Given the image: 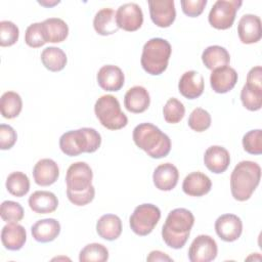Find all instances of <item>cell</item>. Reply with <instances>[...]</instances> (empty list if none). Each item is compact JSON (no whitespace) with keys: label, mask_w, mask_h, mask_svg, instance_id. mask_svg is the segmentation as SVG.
Returning a JSON list of instances; mask_svg holds the SVG:
<instances>
[{"label":"cell","mask_w":262,"mask_h":262,"mask_svg":"<svg viewBox=\"0 0 262 262\" xmlns=\"http://www.w3.org/2000/svg\"><path fill=\"white\" fill-rule=\"evenodd\" d=\"M93 172L85 162L73 163L67 170V196L76 206H85L91 203L95 195L92 185Z\"/></svg>","instance_id":"cell-1"},{"label":"cell","mask_w":262,"mask_h":262,"mask_svg":"<svg viewBox=\"0 0 262 262\" xmlns=\"http://www.w3.org/2000/svg\"><path fill=\"white\" fill-rule=\"evenodd\" d=\"M194 223L193 214L184 208L172 210L162 227V238L172 249H181L186 244Z\"/></svg>","instance_id":"cell-2"},{"label":"cell","mask_w":262,"mask_h":262,"mask_svg":"<svg viewBox=\"0 0 262 262\" xmlns=\"http://www.w3.org/2000/svg\"><path fill=\"white\" fill-rule=\"evenodd\" d=\"M133 141L140 149L144 150L152 159H161L168 156L171 150V140L151 123H141L133 129Z\"/></svg>","instance_id":"cell-3"},{"label":"cell","mask_w":262,"mask_h":262,"mask_svg":"<svg viewBox=\"0 0 262 262\" xmlns=\"http://www.w3.org/2000/svg\"><path fill=\"white\" fill-rule=\"evenodd\" d=\"M261 168L253 161H242L230 175V190L234 200L245 202L249 200L260 183Z\"/></svg>","instance_id":"cell-4"},{"label":"cell","mask_w":262,"mask_h":262,"mask_svg":"<svg viewBox=\"0 0 262 262\" xmlns=\"http://www.w3.org/2000/svg\"><path fill=\"white\" fill-rule=\"evenodd\" d=\"M100 144V134L89 127L70 130L59 138V147L69 157H76L83 152H94L99 148Z\"/></svg>","instance_id":"cell-5"},{"label":"cell","mask_w":262,"mask_h":262,"mask_svg":"<svg viewBox=\"0 0 262 262\" xmlns=\"http://www.w3.org/2000/svg\"><path fill=\"white\" fill-rule=\"evenodd\" d=\"M172 48L170 43L163 38H152L148 40L143 48L140 58L143 70L152 76L164 73L168 67Z\"/></svg>","instance_id":"cell-6"},{"label":"cell","mask_w":262,"mask_h":262,"mask_svg":"<svg viewBox=\"0 0 262 262\" xmlns=\"http://www.w3.org/2000/svg\"><path fill=\"white\" fill-rule=\"evenodd\" d=\"M94 113L100 124L108 130H119L128 124V118L121 111L119 100L111 94L102 95L96 100Z\"/></svg>","instance_id":"cell-7"},{"label":"cell","mask_w":262,"mask_h":262,"mask_svg":"<svg viewBox=\"0 0 262 262\" xmlns=\"http://www.w3.org/2000/svg\"><path fill=\"white\" fill-rule=\"evenodd\" d=\"M161 218L160 209L152 204H141L137 206L129 218L132 231L140 236L149 234Z\"/></svg>","instance_id":"cell-8"},{"label":"cell","mask_w":262,"mask_h":262,"mask_svg":"<svg viewBox=\"0 0 262 262\" xmlns=\"http://www.w3.org/2000/svg\"><path fill=\"white\" fill-rule=\"evenodd\" d=\"M241 0H217L208 16L210 25L217 30L229 29L235 19V14L242 6Z\"/></svg>","instance_id":"cell-9"},{"label":"cell","mask_w":262,"mask_h":262,"mask_svg":"<svg viewBox=\"0 0 262 262\" xmlns=\"http://www.w3.org/2000/svg\"><path fill=\"white\" fill-rule=\"evenodd\" d=\"M218 248L215 239L207 234L198 235L188 249L190 262H210L217 256Z\"/></svg>","instance_id":"cell-10"},{"label":"cell","mask_w":262,"mask_h":262,"mask_svg":"<svg viewBox=\"0 0 262 262\" xmlns=\"http://www.w3.org/2000/svg\"><path fill=\"white\" fill-rule=\"evenodd\" d=\"M116 21L119 29L127 32L137 31L143 23V13L136 3H125L116 12Z\"/></svg>","instance_id":"cell-11"},{"label":"cell","mask_w":262,"mask_h":262,"mask_svg":"<svg viewBox=\"0 0 262 262\" xmlns=\"http://www.w3.org/2000/svg\"><path fill=\"white\" fill-rule=\"evenodd\" d=\"M149 14L152 23L160 28L170 27L176 17L173 0H149Z\"/></svg>","instance_id":"cell-12"},{"label":"cell","mask_w":262,"mask_h":262,"mask_svg":"<svg viewBox=\"0 0 262 262\" xmlns=\"http://www.w3.org/2000/svg\"><path fill=\"white\" fill-rule=\"evenodd\" d=\"M215 231L222 241L231 243L241 236L243 222L234 214H223L215 221Z\"/></svg>","instance_id":"cell-13"},{"label":"cell","mask_w":262,"mask_h":262,"mask_svg":"<svg viewBox=\"0 0 262 262\" xmlns=\"http://www.w3.org/2000/svg\"><path fill=\"white\" fill-rule=\"evenodd\" d=\"M238 38L244 44H253L260 41L262 37L261 19L255 14H245L237 25Z\"/></svg>","instance_id":"cell-14"},{"label":"cell","mask_w":262,"mask_h":262,"mask_svg":"<svg viewBox=\"0 0 262 262\" xmlns=\"http://www.w3.org/2000/svg\"><path fill=\"white\" fill-rule=\"evenodd\" d=\"M237 73L233 68L228 66L221 67L212 71L210 84L216 93H226L230 91L237 82Z\"/></svg>","instance_id":"cell-15"},{"label":"cell","mask_w":262,"mask_h":262,"mask_svg":"<svg viewBox=\"0 0 262 262\" xmlns=\"http://www.w3.org/2000/svg\"><path fill=\"white\" fill-rule=\"evenodd\" d=\"M97 83L105 91H119L125 82L123 71L114 64H106L97 73Z\"/></svg>","instance_id":"cell-16"},{"label":"cell","mask_w":262,"mask_h":262,"mask_svg":"<svg viewBox=\"0 0 262 262\" xmlns=\"http://www.w3.org/2000/svg\"><path fill=\"white\" fill-rule=\"evenodd\" d=\"M204 164L212 173H223L230 164L229 152L223 146L212 145L205 151Z\"/></svg>","instance_id":"cell-17"},{"label":"cell","mask_w":262,"mask_h":262,"mask_svg":"<svg viewBox=\"0 0 262 262\" xmlns=\"http://www.w3.org/2000/svg\"><path fill=\"white\" fill-rule=\"evenodd\" d=\"M204 77L196 71L185 72L178 83V89L182 96L188 99H194L204 92Z\"/></svg>","instance_id":"cell-18"},{"label":"cell","mask_w":262,"mask_h":262,"mask_svg":"<svg viewBox=\"0 0 262 262\" xmlns=\"http://www.w3.org/2000/svg\"><path fill=\"white\" fill-rule=\"evenodd\" d=\"M178 179V169L171 163H164L159 165L152 174L155 186L163 191L172 190L177 185Z\"/></svg>","instance_id":"cell-19"},{"label":"cell","mask_w":262,"mask_h":262,"mask_svg":"<svg viewBox=\"0 0 262 262\" xmlns=\"http://www.w3.org/2000/svg\"><path fill=\"white\" fill-rule=\"evenodd\" d=\"M58 176L59 168L51 159H41L34 166V181L40 186H49L53 184L58 179Z\"/></svg>","instance_id":"cell-20"},{"label":"cell","mask_w":262,"mask_h":262,"mask_svg":"<svg viewBox=\"0 0 262 262\" xmlns=\"http://www.w3.org/2000/svg\"><path fill=\"white\" fill-rule=\"evenodd\" d=\"M150 103L148 91L142 86L131 87L124 96V105L127 111L134 114L145 112Z\"/></svg>","instance_id":"cell-21"},{"label":"cell","mask_w":262,"mask_h":262,"mask_svg":"<svg viewBox=\"0 0 262 262\" xmlns=\"http://www.w3.org/2000/svg\"><path fill=\"white\" fill-rule=\"evenodd\" d=\"M27 241V232L17 222L8 223L1 230V242L5 249L10 251L20 250Z\"/></svg>","instance_id":"cell-22"},{"label":"cell","mask_w":262,"mask_h":262,"mask_svg":"<svg viewBox=\"0 0 262 262\" xmlns=\"http://www.w3.org/2000/svg\"><path fill=\"white\" fill-rule=\"evenodd\" d=\"M212 187L211 179L202 172H191L183 180L182 189L185 194L190 196H203Z\"/></svg>","instance_id":"cell-23"},{"label":"cell","mask_w":262,"mask_h":262,"mask_svg":"<svg viewBox=\"0 0 262 262\" xmlns=\"http://www.w3.org/2000/svg\"><path fill=\"white\" fill-rule=\"evenodd\" d=\"M31 232L35 241L39 243H49L59 235L60 224L54 218L41 219L33 224Z\"/></svg>","instance_id":"cell-24"},{"label":"cell","mask_w":262,"mask_h":262,"mask_svg":"<svg viewBox=\"0 0 262 262\" xmlns=\"http://www.w3.org/2000/svg\"><path fill=\"white\" fill-rule=\"evenodd\" d=\"M29 206L31 210L37 214L53 213L58 206L57 196L47 190H37L29 198Z\"/></svg>","instance_id":"cell-25"},{"label":"cell","mask_w":262,"mask_h":262,"mask_svg":"<svg viewBox=\"0 0 262 262\" xmlns=\"http://www.w3.org/2000/svg\"><path fill=\"white\" fill-rule=\"evenodd\" d=\"M97 234L106 241H115L122 233V221L115 214L102 215L96 223Z\"/></svg>","instance_id":"cell-26"},{"label":"cell","mask_w":262,"mask_h":262,"mask_svg":"<svg viewBox=\"0 0 262 262\" xmlns=\"http://www.w3.org/2000/svg\"><path fill=\"white\" fill-rule=\"evenodd\" d=\"M43 34L46 42L60 43L64 41L69 35V27L67 23L58 17H49L42 21Z\"/></svg>","instance_id":"cell-27"},{"label":"cell","mask_w":262,"mask_h":262,"mask_svg":"<svg viewBox=\"0 0 262 262\" xmlns=\"http://www.w3.org/2000/svg\"><path fill=\"white\" fill-rule=\"evenodd\" d=\"M93 27L96 33L101 36L115 34L119 30L115 11L112 8H102L98 10L93 19Z\"/></svg>","instance_id":"cell-28"},{"label":"cell","mask_w":262,"mask_h":262,"mask_svg":"<svg viewBox=\"0 0 262 262\" xmlns=\"http://www.w3.org/2000/svg\"><path fill=\"white\" fill-rule=\"evenodd\" d=\"M202 60L207 69L213 71L215 69L227 66L230 61V55L224 47L212 45L203 51Z\"/></svg>","instance_id":"cell-29"},{"label":"cell","mask_w":262,"mask_h":262,"mask_svg":"<svg viewBox=\"0 0 262 262\" xmlns=\"http://www.w3.org/2000/svg\"><path fill=\"white\" fill-rule=\"evenodd\" d=\"M41 61L50 72H59L66 67L68 58L62 49L50 46L43 49L41 53Z\"/></svg>","instance_id":"cell-30"},{"label":"cell","mask_w":262,"mask_h":262,"mask_svg":"<svg viewBox=\"0 0 262 262\" xmlns=\"http://www.w3.org/2000/svg\"><path fill=\"white\" fill-rule=\"evenodd\" d=\"M23 108V100L18 93L14 91H6L0 98L1 115L5 119L16 118Z\"/></svg>","instance_id":"cell-31"},{"label":"cell","mask_w":262,"mask_h":262,"mask_svg":"<svg viewBox=\"0 0 262 262\" xmlns=\"http://www.w3.org/2000/svg\"><path fill=\"white\" fill-rule=\"evenodd\" d=\"M5 185L8 192L17 198L26 195L30 190L29 177L20 171L10 173L6 179Z\"/></svg>","instance_id":"cell-32"},{"label":"cell","mask_w":262,"mask_h":262,"mask_svg":"<svg viewBox=\"0 0 262 262\" xmlns=\"http://www.w3.org/2000/svg\"><path fill=\"white\" fill-rule=\"evenodd\" d=\"M108 259L107 249L98 243L86 245L79 254L80 262H104Z\"/></svg>","instance_id":"cell-33"},{"label":"cell","mask_w":262,"mask_h":262,"mask_svg":"<svg viewBox=\"0 0 262 262\" xmlns=\"http://www.w3.org/2000/svg\"><path fill=\"white\" fill-rule=\"evenodd\" d=\"M164 119L169 124H177L179 123L184 115L185 107L183 103L175 97L169 98L163 107Z\"/></svg>","instance_id":"cell-34"},{"label":"cell","mask_w":262,"mask_h":262,"mask_svg":"<svg viewBox=\"0 0 262 262\" xmlns=\"http://www.w3.org/2000/svg\"><path fill=\"white\" fill-rule=\"evenodd\" d=\"M211 115L202 107L194 108L188 118V126L196 132H204L211 126Z\"/></svg>","instance_id":"cell-35"},{"label":"cell","mask_w":262,"mask_h":262,"mask_svg":"<svg viewBox=\"0 0 262 262\" xmlns=\"http://www.w3.org/2000/svg\"><path fill=\"white\" fill-rule=\"evenodd\" d=\"M24 209L19 203L13 201H4L0 207V215L3 221L7 223L18 222L24 218Z\"/></svg>","instance_id":"cell-36"},{"label":"cell","mask_w":262,"mask_h":262,"mask_svg":"<svg viewBox=\"0 0 262 262\" xmlns=\"http://www.w3.org/2000/svg\"><path fill=\"white\" fill-rule=\"evenodd\" d=\"M19 37V30L10 20L0 21V45L2 47L11 46L16 43Z\"/></svg>","instance_id":"cell-37"},{"label":"cell","mask_w":262,"mask_h":262,"mask_svg":"<svg viewBox=\"0 0 262 262\" xmlns=\"http://www.w3.org/2000/svg\"><path fill=\"white\" fill-rule=\"evenodd\" d=\"M244 149L251 155L262 154V131L255 129L247 132L243 137Z\"/></svg>","instance_id":"cell-38"},{"label":"cell","mask_w":262,"mask_h":262,"mask_svg":"<svg viewBox=\"0 0 262 262\" xmlns=\"http://www.w3.org/2000/svg\"><path fill=\"white\" fill-rule=\"evenodd\" d=\"M241 100L247 110L259 111L262 106V92L255 91L245 84L241 91Z\"/></svg>","instance_id":"cell-39"},{"label":"cell","mask_w":262,"mask_h":262,"mask_svg":"<svg viewBox=\"0 0 262 262\" xmlns=\"http://www.w3.org/2000/svg\"><path fill=\"white\" fill-rule=\"evenodd\" d=\"M25 42L32 48H39L46 43L43 34L42 23H34L27 28L25 34Z\"/></svg>","instance_id":"cell-40"},{"label":"cell","mask_w":262,"mask_h":262,"mask_svg":"<svg viewBox=\"0 0 262 262\" xmlns=\"http://www.w3.org/2000/svg\"><path fill=\"white\" fill-rule=\"evenodd\" d=\"M17 135L15 130L6 124L0 125V148L2 150L10 149L16 142Z\"/></svg>","instance_id":"cell-41"},{"label":"cell","mask_w":262,"mask_h":262,"mask_svg":"<svg viewBox=\"0 0 262 262\" xmlns=\"http://www.w3.org/2000/svg\"><path fill=\"white\" fill-rule=\"evenodd\" d=\"M180 4L184 14L190 17H196L204 11L207 0H181Z\"/></svg>","instance_id":"cell-42"},{"label":"cell","mask_w":262,"mask_h":262,"mask_svg":"<svg viewBox=\"0 0 262 262\" xmlns=\"http://www.w3.org/2000/svg\"><path fill=\"white\" fill-rule=\"evenodd\" d=\"M246 85L258 92H262V68L260 66L252 68L247 75Z\"/></svg>","instance_id":"cell-43"},{"label":"cell","mask_w":262,"mask_h":262,"mask_svg":"<svg viewBox=\"0 0 262 262\" xmlns=\"http://www.w3.org/2000/svg\"><path fill=\"white\" fill-rule=\"evenodd\" d=\"M147 261H173L171 257L161 251H151L146 258Z\"/></svg>","instance_id":"cell-44"},{"label":"cell","mask_w":262,"mask_h":262,"mask_svg":"<svg viewBox=\"0 0 262 262\" xmlns=\"http://www.w3.org/2000/svg\"><path fill=\"white\" fill-rule=\"evenodd\" d=\"M60 1L59 0H54V1H46V0H43V1H38L39 4L45 6V7H51V6H54L56 4H58Z\"/></svg>","instance_id":"cell-45"}]
</instances>
